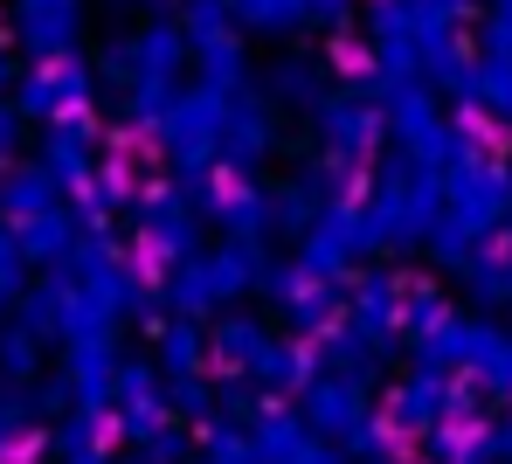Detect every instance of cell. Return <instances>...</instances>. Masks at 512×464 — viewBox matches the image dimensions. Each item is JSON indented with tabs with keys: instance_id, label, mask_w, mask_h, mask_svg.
<instances>
[{
	"instance_id": "6da1fadb",
	"label": "cell",
	"mask_w": 512,
	"mask_h": 464,
	"mask_svg": "<svg viewBox=\"0 0 512 464\" xmlns=\"http://www.w3.org/2000/svg\"><path fill=\"white\" fill-rule=\"evenodd\" d=\"M222 111H229V97L201 91V84H187V91H173V104L160 111V125H153V139H160V153H167L173 167H187V174H201V167L215 160V132H222Z\"/></svg>"
},
{
	"instance_id": "7a4b0ae2",
	"label": "cell",
	"mask_w": 512,
	"mask_h": 464,
	"mask_svg": "<svg viewBox=\"0 0 512 464\" xmlns=\"http://www.w3.org/2000/svg\"><path fill=\"white\" fill-rule=\"evenodd\" d=\"M84 0H7V35L28 63H63L84 42Z\"/></svg>"
},
{
	"instance_id": "3957f363",
	"label": "cell",
	"mask_w": 512,
	"mask_h": 464,
	"mask_svg": "<svg viewBox=\"0 0 512 464\" xmlns=\"http://www.w3.org/2000/svg\"><path fill=\"white\" fill-rule=\"evenodd\" d=\"M90 63L84 56H63V63H28L21 77H14V111L21 118H42V125H56V118H77L90 104Z\"/></svg>"
},
{
	"instance_id": "277c9868",
	"label": "cell",
	"mask_w": 512,
	"mask_h": 464,
	"mask_svg": "<svg viewBox=\"0 0 512 464\" xmlns=\"http://www.w3.org/2000/svg\"><path fill=\"white\" fill-rule=\"evenodd\" d=\"M270 146H277V111H270V97L236 91L229 111H222V132H215V160H222L229 174H250V167H263Z\"/></svg>"
},
{
	"instance_id": "5b68a950",
	"label": "cell",
	"mask_w": 512,
	"mask_h": 464,
	"mask_svg": "<svg viewBox=\"0 0 512 464\" xmlns=\"http://www.w3.org/2000/svg\"><path fill=\"white\" fill-rule=\"evenodd\" d=\"M180 70H187V35L173 28V14L132 28V84H160V91H180Z\"/></svg>"
},
{
	"instance_id": "8992f818",
	"label": "cell",
	"mask_w": 512,
	"mask_h": 464,
	"mask_svg": "<svg viewBox=\"0 0 512 464\" xmlns=\"http://www.w3.org/2000/svg\"><path fill=\"white\" fill-rule=\"evenodd\" d=\"M90 146H97V132H90V118L77 111V118H56V125H42V174H49V187L63 194V187H84L90 181Z\"/></svg>"
},
{
	"instance_id": "52a82bcc",
	"label": "cell",
	"mask_w": 512,
	"mask_h": 464,
	"mask_svg": "<svg viewBox=\"0 0 512 464\" xmlns=\"http://www.w3.org/2000/svg\"><path fill=\"white\" fill-rule=\"evenodd\" d=\"M312 118H319V139H326L333 153H346V160L374 146V104L360 91H326L312 104Z\"/></svg>"
},
{
	"instance_id": "ba28073f",
	"label": "cell",
	"mask_w": 512,
	"mask_h": 464,
	"mask_svg": "<svg viewBox=\"0 0 512 464\" xmlns=\"http://www.w3.org/2000/svg\"><path fill=\"white\" fill-rule=\"evenodd\" d=\"M187 63H194V84L215 97H236L250 91V49H243V35L229 28V35H215V42H194L187 49Z\"/></svg>"
},
{
	"instance_id": "9c48e42d",
	"label": "cell",
	"mask_w": 512,
	"mask_h": 464,
	"mask_svg": "<svg viewBox=\"0 0 512 464\" xmlns=\"http://www.w3.org/2000/svg\"><path fill=\"white\" fill-rule=\"evenodd\" d=\"M326 91H333V84H326V70H319L312 56H291V49H284V56L263 70V97H270V111H312Z\"/></svg>"
},
{
	"instance_id": "30bf717a",
	"label": "cell",
	"mask_w": 512,
	"mask_h": 464,
	"mask_svg": "<svg viewBox=\"0 0 512 464\" xmlns=\"http://www.w3.org/2000/svg\"><path fill=\"white\" fill-rule=\"evenodd\" d=\"M367 42L388 70H409V42H416V0H367Z\"/></svg>"
},
{
	"instance_id": "8fae6325",
	"label": "cell",
	"mask_w": 512,
	"mask_h": 464,
	"mask_svg": "<svg viewBox=\"0 0 512 464\" xmlns=\"http://www.w3.org/2000/svg\"><path fill=\"white\" fill-rule=\"evenodd\" d=\"M229 21H236L243 35L291 42V35H305V0H229Z\"/></svg>"
},
{
	"instance_id": "7c38bea8",
	"label": "cell",
	"mask_w": 512,
	"mask_h": 464,
	"mask_svg": "<svg viewBox=\"0 0 512 464\" xmlns=\"http://www.w3.org/2000/svg\"><path fill=\"white\" fill-rule=\"evenodd\" d=\"M146 236H153L160 257H187V250H194V222H187V208L173 201L167 187L146 194Z\"/></svg>"
},
{
	"instance_id": "4fadbf2b",
	"label": "cell",
	"mask_w": 512,
	"mask_h": 464,
	"mask_svg": "<svg viewBox=\"0 0 512 464\" xmlns=\"http://www.w3.org/2000/svg\"><path fill=\"white\" fill-rule=\"evenodd\" d=\"M0 208H7L14 222H28V215L56 208V187H49L42 167H21V174H7V181H0Z\"/></svg>"
},
{
	"instance_id": "5bb4252c",
	"label": "cell",
	"mask_w": 512,
	"mask_h": 464,
	"mask_svg": "<svg viewBox=\"0 0 512 464\" xmlns=\"http://www.w3.org/2000/svg\"><path fill=\"white\" fill-rule=\"evenodd\" d=\"M173 28L187 35V49L194 42H215V35H229L236 21H229V0H173ZM243 35V28H236Z\"/></svg>"
},
{
	"instance_id": "9a60e30c",
	"label": "cell",
	"mask_w": 512,
	"mask_h": 464,
	"mask_svg": "<svg viewBox=\"0 0 512 464\" xmlns=\"http://www.w3.org/2000/svg\"><path fill=\"white\" fill-rule=\"evenodd\" d=\"M21 250H28V257H63V250H70V215H63V208L28 215V222H21Z\"/></svg>"
},
{
	"instance_id": "2e32d148",
	"label": "cell",
	"mask_w": 512,
	"mask_h": 464,
	"mask_svg": "<svg viewBox=\"0 0 512 464\" xmlns=\"http://www.w3.org/2000/svg\"><path fill=\"white\" fill-rule=\"evenodd\" d=\"M90 77H104L118 97L132 91V35H111V42L97 49V70H90Z\"/></svg>"
},
{
	"instance_id": "e0dca14e",
	"label": "cell",
	"mask_w": 512,
	"mask_h": 464,
	"mask_svg": "<svg viewBox=\"0 0 512 464\" xmlns=\"http://www.w3.org/2000/svg\"><path fill=\"white\" fill-rule=\"evenodd\" d=\"M215 347H222V361H236V368H256V361L270 354V347H263V333H256L250 319H236V326H222V340H215Z\"/></svg>"
},
{
	"instance_id": "ac0fdd59",
	"label": "cell",
	"mask_w": 512,
	"mask_h": 464,
	"mask_svg": "<svg viewBox=\"0 0 512 464\" xmlns=\"http://www.w3.org/2000/svg\"><path fill=\"white\" fill-rule=\"evenodd\" d=\"M160 354H167V368L194 374V361H201V340H194V326H173L167 340H160Z\"/></svg>"
},
{
	"instance_id": "d6986e66",
	"label": "cell",
	"mask_w": 512,
	"mask_h": 464,
	"mask_svg": "<svg viewBox=\"0 0 512 464\" xmlns=\"http://www.w3.org/2000/svg\"><path fill=\"white\" fill-rule=\"evenodd\" d=\"M0 368L28 374V368H35V340H28V333H0Z\"/></svg>"
},
{
	"instance_id": "ffe728a7",
	"label": "cell",
	"mask_w": 512,
	"mask_h": 464,
	"mask_svg": "<svg viewBox=\"0 0 512 464\" xmlns=\"http://www.w3.org/2000/svg\"><path fill=\"white\" fill-rule=\"evenodd\" d=\"M21 146V111L14 104H0V167H7V153Z\"/></svg>"
},
{
	"instance_id": "44dd1931",
	"label": "cell",
	"mask_w": 512,
	"mask_h": 464,
	"mask_svg": "<svg viewBox=\"0 0 512 464\" xmlns=\"http://www.w3.org/2000/svg\"><path fill=\"white\" fill-rule=\"evenodd\" d=\"M14 77H21V70H14V56H7V35H0V104H7V91H14Z\"/></svg>"
}]
</instances>
